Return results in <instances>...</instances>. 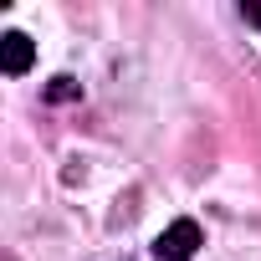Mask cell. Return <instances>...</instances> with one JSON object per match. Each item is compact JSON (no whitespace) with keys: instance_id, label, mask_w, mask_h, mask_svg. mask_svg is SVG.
I'll return each mask as SVG.
<instances>
[{"instance_id":"3957f363","label":"cell","mask_w":261,"mask_h":261,"mask_svg":"<svg viewBox=\"0 0 261 261\" xmlns=\"http://www.w3.org/2000/svg\"><path fill=\"white\" fill-rule=\"evenodd\" d=\"M77 92H82V87H77L72 77H51V82H46V97H51V102H67V97H77Z\"/></svg>"},{"instance_id":"6da1fadb","label":"cell","mask_w":261,"mask_h":261,"mask_svg":"<svg viewBox=\"0 0 261 261\" xmlns=\"http://www.w3.org/2000/svg\"><path fill=\"white\" fill-rule=\"evenodd\" d=\"M200 246H205V236H200V220L179 215L174 225H164V230H159V241H154V256H164V261H190Z\"/></svg>"},{"instance_id":"7a4b0ae2","label":"cell","mask_w":261,"mask_h":261,"mask_svg":"<svg viewBox=\"0 0 261 261\" xmlns=\"http://www.w3.org/2000/svg\"><path fill=\"white\" fill-rule=\"evenodd\" d=\"M31 62H36V41L26 31H6V36H0V67H6L11 77L31 72Z\"/></svg>"},{"instance_id":"277c9868","label":"cell","mask_w":261,"mask_h":261,"mask_svg":"<svg viewBox=\"0 0 261 261\" xmlns=\"http://www.w3.org/2000/svg\"><path fill=\"white\" fill-rule=\"evenodd\" d=\"M241 16H246V21L261 31V6H256V0H246V6H241Z\"/></svg>"}]
</instances>
